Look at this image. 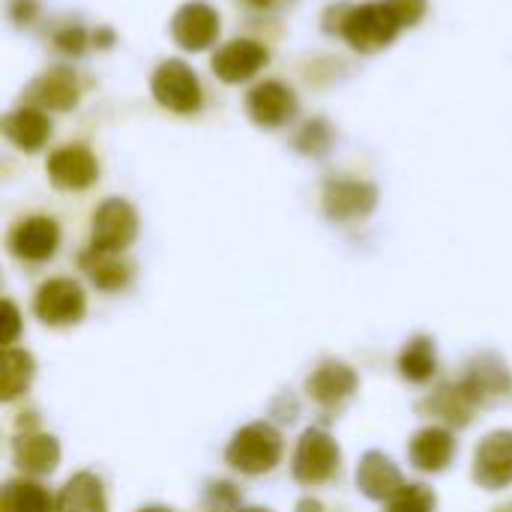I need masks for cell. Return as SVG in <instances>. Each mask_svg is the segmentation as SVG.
Masks as SVG:
<instances>
[{
  "mask_svg": "<svg viewBox=\"0 0 512 512\" xmlns=\"http://www.w3.org/2000/svg\"><path fill=\"white\" fill-rule=\"evenodd\" d=\"M384 3H387L390 12L396 15V21L402 24V30L420 24V18H423L426 9H429V0H384Z\"/></svg>",
  "mask_w": 512,
  "mask_h": 512,
  "instance_id": "cell-30",
  "label": "cell"
},
{
  "mask_svg": "<svg viewBox=\"0 0 512 512\" xmlns=\"http://www.w3.org/2000/svg\"><path fill=\"white\" fill-rule=\"evenodd\" d=\"M267 60H270L267 45H261L255 39H231L213 54L210 69L225 84H243V81L255 78L267 66Z\"/></svg>",
  "mask_w": 512,
  "mask_h": 512,
  "instance_id": "cell-14",
  "label": "cell"
},
{
  "mask_svg": "<svg viewBox=\"0 0 512 512\" xmlns=\"http://www.w3.org/2000/svg\"><path fill=\"white\" fill-rule=\"evenodd\" d=\"M90 42H93V33H87L81 24H60V27L51 33V45H54L60 54H69V57L84 54Z\"/></svg>",
  "mask_w": 512,
  "mask_h": 512,
  "instance_id": "cell-29",
  "label": "cell"
},
{
  "mask_svg": "<svg viewBox=\"0 0 512 512\" xmlns=\"http://www.w3.org/2000/svg\"><path fill=\"white\" fill-rule=\"evenodd\" d=\"M435 504H438V498L429 486L408 483L387 501L384 512H435Z\"/></svg>",
  "mask_w": 512,
  "mask_h": 512,
  "instance_id": "cell-28",
  "label": "cell"
},
{
  "mask_svg": "<svg viewBox=\"0 0 512 512\" xmlns=\"http://www.w3.org/2000/svg\"><path fill=\"white\" fill-rule=\"evenodd\" d=\"M36 375V363L27 351L6 348L3 351V369H0V399L12 402L18 399Z\"/></svg>",
  "mask_w": 512,
  "mask_h": 512,
  "instance_id": "cell-25",
  "label": "cell"
},
{
  "mask_svg": "<svg viewBox=\"0 0 512 512\" xmlns=\"http://www.w3.org/2000/svg\"><path fill=\"white\" fill-rule=\"evenodd\" d=\"M465 390L477 402V408H492L512 399V375L507 363L495 354H477L462 375Z\"/></svg>",
  "mask_w": 512,
  "mask_h": 512,
  "instance_id": "cell-8",
  "label": "cell"
},
{
  "mask_svg": "<svg viewBox=\"0 0 512 512\" xmlns=\"http://www.w3.org/2000/svg\"><path fill=\"white\" fill-rule=\"evenodd\" d=\"M438 372L435 342L429 336H414L399 354V375L411 384H426Z\"/></svg>",
  "mask_w": 512,
  "mask_h": 512,
  "instance_id": "cell-24",
  "label": "cell"
},
{
  "mask_svg": "<svg viewBox=\"0 0 512 512\" xmlns=\"http://www.w3.org/2000/svg\"><path fill=\"white\" fill-rule=\"evenodd\" d=\"M51 495L33 483V480H12L6 483L3 489V501H0V510L3 512H54Z\"/></svg>",
  "mask_w": 512,
  "mask_h": 512,
  "instance_id": "cell-26",
  "label": "cell"
},
{
  "mask_svg": "<svg viewBox=\"0 0 512 512\" xmlns=\"http://www.w3.org/2000/svg\"><path fill=\"white\" fill-rule=\"evenodd\" d=\"M237 3H243V6H249V9H261V12H267V9H279L285 0H237Z\"/></svg>",
  "mask_w": 512,
  "mask_h": 512,
  "instance_id": "cell-34",
  "label": "cell"
},
{
  "mask_svg": "<svg viewBox=\"0 0 512 512\" xmlns=\"http://www.w3.org/2000/svg\"><path fill=\"white\" fill-rule=\"evenodd\" d=\"M474 483L498 492L512 486V432L498 429L486 435L474 453Z\"/></svg>",
  "mask_w": 512,
  "mask_h": 512,
  "instance_id": "cell-15",
  "label": "cell"
},
{
  "mask_svg": "<svg viewBox=\"0 0 512 512\" xmlns=\"http://www.w3.org/2000/svg\"><path fill=\"white\" fill-rule=\"evenodd\" d=\"M456 456V438L450 429L444 426H426L420 429L411 444H408V459L417 471H426V474H441L450 468Z\"/></svg>",
  "mask_w": 512,
  "mask_h": 512,
  "instance_id": "cell-18",
  "label": "cell"
},
{
  "mask_svg": "<svg viewBox=\"0 0 512 512\" xmlns=\"http://www.w3.org/2000/svg\"><path fill=\"white\" fill-rule=\"evenodd\" d=\"M219 12L204 3V0H189L183 3L174 18H171V39L183 51H204L219 39Z\"/></svg>",
  "mask_w": 512,
  "mask_h": 512,
  "instance_id": "cell-13",
  "label": "cell"
},
{
  "mask_svg": "<svg viewBox=\"0 0 512 512\" xmlns=\"http://www.w3.org/2000/svg\"><path fill=\"white\" fill-rule=\"evenodd\" d=\"M237 512H273V510H264V507H246V510H237Z\"/></svg>",
  "mask_w": 512,
  "mask_h": 512,
  "instance_id": "cell-37",
  "label": "cell"
},
{
  "mask_svg": "<svg viewBox=\"0 0 512 512\" xmlns=\"http://www.w3.org/2000/svg\"><path fill=\"white\" fill-rule=\"evenodd\" d=\"M333 126L324 117H312L300 126V132L294 135V147L306 156H327L333 150Z\"/></svg>",
  "mask_w": 512,
  "mask_h": 512,
  "instance_id": "cell-27",
  "label": "cell"
},
{
  "mask_svg": "<svg viewBox=\"0 0 512 512\" xmlns=\"http://www.w3.org/2000/svg\"><path fill=\"white\" fill-rule=\"evenodd\" d=\"M297 512H324V507H321L318 501L306 498V501H300V504H297Z\"/></svg>",
  "mask_w": 512,
  "mask_h": 512,
  "instance_id": "cell-35",
  "label": "cell"
},
{
  "mask_svg": "<svg viewBox=\"0 0 512 512\" xmlns=\"http://www.w3.org/2000/svg\"><path fill=\"white\" fill-rule=\"evenodd\" d=\"M78 264H81V270L87 273V279H90L99 291H108V294L126 288V285L132 282V273H135L132 261L123 258L120 252H99V249H93V246H90L87 252H81Z\"/></svg>",
  "mask_w": 512,
  "mask_h": 512,
  "instance_id": "cell-21",
  "label": "cell"
},
{
  "mask_svg": "<svg viewBox=\"0 0 512 512\" xmlns=\"http://www.w3.org/2000/svg\"><path fill=\"white\" fill-rule=\"evenodd\" d=\"M357 387H360L357 372L348 363H342V360H324L306 378V393L321 408H339L342 402H348L357 393Z\"/></svg>",
  "mask_w": 512,
  "mask_h": 512,
  "instance_id": "cell-16",
  "label": "cell"
},
{
  "mask_svg": "<svg viewBox=\"0 0 512 512\" xmlns=\"http://www.w3.org/2000/svg\"><path fill=\"white\" fill-rule=\"evenodd\" d=\"M150 93L171 114H195L201 111V102H204L198 75L192 72L186 60H177V57H168L156 66L150 78Z\"/></svg>",
  "mask_w": 512,
  "mask_h": 512,
  "instance_id": "cell-3",
  "label": "cell"
},
{
  "mask_svg": "<svg viewBox=\"0 0 512 512\" xmlns=\"http://www.w3.org/2000/svg\"><path fill=\"white\" fill-rule=\"evenodd\" d=\"M333 18H336V24L327 27V33H339L360 54L384 51L402 33V24L396 21V15L390 12V6L384 0L357 3V6H351V3L330 6L327 21H333Z\"/></svg>",
  "mask_w": 512,
  "mask_h": 512,
  "instance_id": "cell-1",
  "label": "cell"
},
{
  "mask_svg": "<svg viewBox=\"0 0 512 512\" xmlns=\"http://www.w3.org/2000/svg\"><path fill=\"white\" fill-rule=\"evenodd\" d=\"M297 108H300L297 93H294L288 84L276 81V78L261 81V84H255V87L246 93V114H249V120H252L255 126H261V129L288 126V123L297 117Z\"/></svg>",
  "mask_w": 512,
  "mask_h": 512,
  "instance_id": "cell-10",
  "label": "cell"
},
{
  "mask_svg": "<svg viewBox=\"0 0 512 512\" xmlns=\"http://www.w3.org/2000/svg\"><path fill=\"white\" fill-rule=\"evenodd\" d=\"M6 246L18 261L42 264V261L54 258V252L60 246V225L51 216H27L12 225Z\"/></svg>",
  "mask_w": 512,
  "mask_h": 512,
  "instance_id": "cell-12",
  "label": "cell"
},
{
  "mask_svg": "<svg viewBox=\"0 0 512 512\" xmlns=\"http://www.w3.org/2000/svg\"><path fill=\"white\" fill-rule=\"evenodd\" d=\"M339 444L324 429H306L297 441L291 474L300 486H321L339 471Z\"/></svg>",
  "mask_w": 512,
  "mask_h": 512,
  "instance_id": "cell-4",
  "label": "cell"
},
{
  "mask_svg": "<svg viewBox=\"0 0 512 512\" xmlns=\"http://www.w3.org/2000/svg\"><path fill=\"white\" fill-rule=\"evenodd\" d=\"M114 39H117L114 30H108V27H99V30L93 33V45H96V48H111Z\"/></svg>",
  "mask_w": 512,
  "mask_h": 512,
  "instance_id": "cell-33",
  "label": "cell"
},
{
  "mask_svg": "<svg viewBox=\"0 0 512 512\" xmlns=\"http://www.w3.org/2000/svg\"><path fill=\"white\" fill-rule=\"evenodd\" d=\"M36 15H39V3H36V0H12V3H9V18H12L18 27L33 24Z\"/></svg>",
  "mask_w": 512,
  "mask_h": 512,
  "instance_id": "cell-32",
  "label": "cell"
},
{
  "mask_svg": "<svg viewBox=\"0 0 512 512\" xmlns=\"http://www.w3.org/2000/svg\"><path fill=\"white\" fill-rule=\"evenodd\" d=\"M3 135L6 141L21 153H39L51 138V117L42 108L18 105L3 117Z\"/></svg>",
  "mask_w": 512,
  "mask_h": 512,
  "instance_id": "cell-17",
  "label": "cell"
},
{
  "mask_svg": "<svg viewBox=\"0 0 512 512\" xmlns=\"http://www.w3.org/2000/svg\"><path fill=\"white\" fill-rule=\"evenodd\" d=\"M12 462L30 477L51 474L60 462V444L45 432H24L12 441Z\"/></svg>",
  "mask_w": 512,
  "mask_h": 512,
  "instance_id": "cell-20",
  "label": "cell"
},
{
  "mask_svg": "<svg viewBox=\"0 0 512 512\" xmlns=\"http://www.w3.org/2000/svg\"><path fill=\"white\" fill-rule=\"evenodd\" d=\"M54 512H108L102 480L90 471H81L66 480V486L57 495Z\"/></svg>",
  "mask_w": 512,
  "mask_h": 512,
  "instance_id": "cell-23",
  "label": "cell"
},
{
  "mask_svg": "<svg viewBox=\"0 0 512 512\" xmlns=\"http://www.w3.org/2000/svg\"><path fill=\"white\" fill-rule=\"evenodd\" d=\"M405 486L402 471L393 465L390 456L369 450L360 465H357V489L369 498V501H390L399 489Z\"/></svg>",
  "mask_w": 512,
  "mask_h": 512,
  "instance_id": "cell-19",
  "label": "cell"
},
{
  "mask_svg": "<svg viewBox=\"0 0 512 512\" xmlns=\"http://www.w3.org/2000/svg\"><path fill=\"white\" fill-rule=\"evenodd\" d=\"M420 411L444 420L447 426H459L462 429V426H468L474 420L477 402L471 399V393L465 390V384L456 381V384H444L438 393H432L426 402H420Z\"/></svg>",
  "mask_w": 512,
  "mask_h": 512,
  "instance_id": "cell-22",
  "label": "cell"
},
{
  "mask_svg": "<svg viewBox=\"0 0 512 512\" xmlns=\"http://www.w3.org/2000/svg\"><path fill=\"white\" fill-rule=\"evenodd\" d=\"M321 207H324L327 219H333V222L366 219L378 207V189L372 183H366V180L336 177V180L324 183Z\"/></svg>",
  "mask_w": 512,
  "mask_h": 512,
  "instance_id": "cell-9",
  "label": "cell"
},
{
  "mask_svg": "<svg viewBox=\"0 0 512 512\" xmlns=\"http://www.w3.org/2000/svg\"><path fill=\"white\" fill-rule=\"evenodd\" d=\"M33 312L48 327H72L87 312L84 288L75 279H63V276L48 279L39 285V291L33 297Z\"/></svg>",
  "mask_w": 512,
  "mask_h": 512,
  "instance_id": "cell-6",
  "label": "cell"
},
{
  "mask_svg": "<svg viewBox=\"0 0 512 512\" xmlns=\"http://www.w3.org/2000/svg\"><path fill=\"white\" fill-rule=\"evenodd\" d=\"M138 512H171L168 507H144V510H138Z\"/></svg>",
  "mask_w": 512,
  "mask_h": 512,
  "instance_id": "cell-36",
  "label": "cell"
},
{
  "mask_svg": "<svg viewBox=\"0 0 512 512\" xmlns=\"http://www.w3.org/2000/svg\"><path fill=\"white\" fill-rule=\"evenodd\" d=\"M225 462L246 477L270 474L282 462V435L270 423H249L225 447Z\"/></svg>",
  "mask_w": 512,
  "mask_h": 512,
  "instance_id": "cell-2",
  "label": "cell"
},
{
  "mask_svg": "<svg viewBox=\"0 0 512 512\" xmlns=\"http://www.w3.org/2000/svg\"><path fill=\"white\" fill-rule=\"evenodd\" d=\"M45 174L60 192H84L99 180V162L84 144H63L48 153Z\"/></svg>",
  "mask_w": 512,
  "mask_h": 512,
  "instance_id": "cell-7",
  "label": "cell"
},
{
  "mask_svg": "<svg viewBox=\"0 0 512 512\" xmlns=\"http://www.w3.org/2000/svg\"><path fill=\"white\" fill-rule=\"evenodd\" d=\"M18 330H21L18 309L12 300H3V348H12V342L18 339Z\"/></svg>",
  "mask_w": 512,
  "mask_h": 512,
  "instance_id": "cell-31",
  "label": "cell"
},
{
  "mask_svg": "<svg viewBox=\"0 0 512 512\" xmlns=\"http://www.w3.org/2000/svg\"><path fill=\"white\" fill-rule=\"evenodd\" d=\"M81 102V78L69 66H51L24 90V105L42 111H72Z\"/></svg>",
  "mask_w": 512,
  "mask_h": 512,
  "instance_id": "cell-11",
  "label": "cell"
},
{
  "mask_svg": "<svg viewBox=\"0 0 512 512\" xmlns=\"http://www.w3.org/2000/svg\"><path fill=\"white\" fill-rule=\"evenodd\" d=\"M138 237V213L123 198H105L90 222V246L99 252H120L129 249Z\"/></svg>",
  "mask_w": 512,
  "mask_h": 512,
  "instance_id": "cell-5",
  "label": "cell"
}]
</instances>
